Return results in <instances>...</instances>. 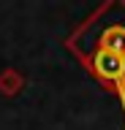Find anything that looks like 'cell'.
<instances>
[{
  "label": "cell",
  "mask_w": 125,
  "mask_h": 130,
  "mask_svg": "<svg viewBox=\"0 0 125 130\" xmlns=\"http://www.w3.org/2000/svg\"><path fill=\"white\" fill-rule=\"evenodd\" d=\"M92 68L101 79L112 81L117 87V92L122 95V103H125V57L120 54H112L106 49H98L95 57H92Z\"/></svg>",
  "instance_id": "6da1fadb"
},
{
  "label": "cell",
  "mask_w": 125,
  "mask_h": 130,
  "mask_svg": "<svg viewBox=\"0 0 125 130\" xmlns=\"http://www.w3.org/2000/svg\"><path fill=\"white\" fill-rule=\"evenodd\" d=\"M101 49L125 57V27H120V24H117V27H109V30L103 32V38H101Z\"/></svg>",
  "instance_id": "7a4b0ae2"
}]
</instances>
